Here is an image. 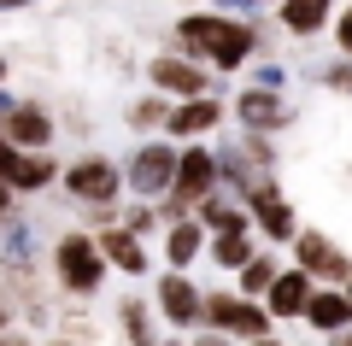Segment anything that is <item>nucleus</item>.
I'll return each instance as SVG.
<instances>
[{"mask_svg":"<svg viewBox=\"0 0 352 346\" xmlns=\"http://www.w3.org/2000/svg\"><path fill=\"white\" fill-rule=\"evenodd\" d=\"M176 41H182L188 53L217 59L223 71L252 53V30H247V24H229V18H182V24H176Z\"/></svg>","mask_w":352,"mask_h":346,"instance_id":"nucleus-1","label":"nucleus"},{"mask_svg":"<svg viewBox=\"0 0 352 346\" xmlns=\"http://www.w3.org/2000/svg\"><path fill=\"white\" fill-rule=\"evenodd\" d=\"M200 323L212 334H241V340H264L270 334V311H258V299H241V294H206Z\"/></svg>","mask_w":352,"mask_h":346,"instance_id":"nucleus-2","label":"nucleus"},{"mask_svg":"<svg viewBox=\"0 0 352 346\" xmlns=\"http://www.w3.org/2000/svg\"><path fill=\"white\" fill-rule=\"evenodd\" d=\"M217 188V164L206 147H188V153H176V176H170V211L164 217H188V206H200L206 194Z\"/></svg>","mask_w":352,"mask_h":346,"instance_id":"nucleus-3","label":"nucleus"},{"mask_svg":"<svg viewBox=\"0 0 352 346\" xmlns=\"http://www.w3.org/2000/svg\"><path fill=\"white\" fill-rule=\"evenodd\" d=\"M53 264H59V282L71 288V294H94V288L106 282V259H100V247L88 235H65L59 252H53Z\"/></svg>","mask_w":352,"mask_h":346,"instance_id":"nucleus-4","label":"nucleus"},{"mask_svg":"<svg viewBox=\"0 0 352 346\" xmlns=\"http://www.w3.org/2000/svg\"><path fill=\"white\" fill-rule=\"evenodd\" d=\"M294 252H300V270L311 276V282H352V259L335 247L329 235H317V229H305V235H294Z\"/></svg>","mask_w":352,"mask_h":346,"instance_id":"nucleus-5","label":"nucleus"},{"mask_svg":"<svg viewBox=\"0 0 352 346\" xmlns=\"http://www.w3.org/2000/svg\"><path fill=\"white\" fill-rule=\"evenodd\" d=\"M170 176H176V153L170 141H153V147H141L135 159H129V188L135 194H170Z\"/></svg>","mask_w":352,"mask_h":346,"instance_id":"nucleus-6","label":"nucleus"},{"mask_svg":"<svg viewBox=\"0 0 352 346\" xmlns=\"http://www.w3.org/2000/svg\"><path fill=\"white\" fill-rule=\"evenodd\" d=\"M200 305H206V294L182 270H170L159 282V317L170 323V329H194V323H200Z\"/></svg>","mask_w":352,"mask_h":346,"instance_id":"nucleus-7","label":"nucleus"},{"mask_svg":"<svg viewBox=\"0 0 352 346\" xmlns=\"http://www.w3.org/2000/svg\"><path fill=\"white\" fill-rule=\"evenodd\" d=\"M217 176H223L229 188H241V194L247 199H264V194H276V188H270V176H264V164L252 159V153H241V147H217Z\"/></svg>","mask_w":352,"mask_h":346,"instance_id":"nucleus-8","label":"nucleus"},{"mask_svg":"<svg viewBox=\"0 0 352 346\" xmlns=\"http://www.w3.org/2000/svg\"><path fill=\"white\" fill-rule=\"evenodd\" d=\"M118 164H106V159H82V164H71L65 171V188H71L76 199H88V206H106V199L118 194Z\"/></svg>","mask_w":352,"mask_h":346,"instance_id":"nucleus-9","label":"nucleus"},{"mask_svg":"<svg viewBox=\"0 0 352 346\" xmlns=\"http://www.w3.org/2000/svg\"><path fill=\"white\" fill-rule=\"evenodd\" d=\"M311 276L294 264V270H276V282H270V294H264V311L270 317H305V299H311Z\"/></svg>","mask_w":352,"mask_h":346,"instance_id":"nucleus-10","label":"nucleus"},{"mask_svg":"<svg viewBox=\"0 0 352 346\" xmlns=\"http://www.w3.org/2000/svg\"><path fill=\"white\" fill-rule=\"evenodd\" d=\"M153 88H164V94H182V100H206V71L200 65H188V59H153Z\"/></svg>","mask_w":352,"mask_h":346,"instance_id":"nucleus-11","label":"nucleus"},{"mask_svg":"<svg viewBox=\"0 0 352 346\" xmlns=\"http://www.w3.org/2000/svg\"><path fill=\"white\" fill-rule=\"evenodd\" d=\"M305 323H311L317 334H340L352 329V305L340 288H311V299H305Z\"/></svg>","mask_w":352,"mask_h":346,"instance_id":"nucleus-12","label":"nucleus"},{"mask_svg":"<svg viewBox=\"0 0 352 346\" xmlns=\"http://www.w3.org/2000/svg\"><path fill=\"white\" fill-rule=\"evenodd\" d=\"M0 136L12 141L18 153H30V147H47L53 124H47V118H41L36 106H12V111H6V124H0Z\"/></svg>","mask_w":352,"mask_h":346,"instance_id":"nucleus-13","label":"nucleus"},{"mask_svg":"<svg viewBox=\"0 0 352 346\" xmlns=\"http://www.w3.org/2000/svg\"><path fill=\"white\" fill-rule=\"evenodd\" d=\"M94 247H100V259H106V270H124V276H141L147 270V252H141V241L129 235V229H106L100 241H94Z\"/></svg>","mask_w":352,"mask_h":346,"instance_id":"nucleus-14","label":"nucleus"},{"mask_svg":"<svg viewBox=\"0 0 352 346\" xmlns=\"http://www.w3.org/2000/svg\"><path fill=\"white\" fill-rule=\"evenodd\" d=\"M200 247H206V235H200V223H194V217H176L170 229H164V259H170V270L194 264V259H200Z\"/></svg>","mask_w":352,"mask_h":346,"instance_id":"nucleus-15","label":"nucleus"},{"mask_svg":"<svg viewBox=\"0 0 352 346\" xmlns=\"http://www.w3.org/2000/svg\"><path fill=\"white\" fill-rule=\"evenodd\" d=\"M159 311L153 305H141V299H124V305H118V323H124V340L129 346H159Z\"/></svg>","mask_w":352,"mask_h":346,"instance_id":"nucleus-16","label":"nucleus"},{"mask_svg":"<svg viewBox=\"0 0 352 346\" xmlns=\"http://www.w3.org/2000/svg\"><path fill=\"white\" fill-rule=\"evenodd\" d=\"M235 111H241V124H247V129H270V124H282V118H288V106H282L270 88H252V94H241Z\"/></svg>","mask_w":352,"mask_h":346,"instance_id":"nucleus-17","label":"nucleus"},{"mask_svg":"<svg viewBox=\"0 0 352 346\" xmlns=\"http://www.w3.org/2000/svg\"><path fill=\"white\" fill-rule=\"evenodd\" d=\"M252 217H258V229L270 241H294L300 229H294V211H288V199H276V194H264V199H252Z\"/></svg>","mask_w":352,"mask_h":346,"instance_id":"nucleus-18","label":"nucleus"},{"mask_svg":"<svg viewBox=\"0 0 352 346\" xmlns=\"http://www.w3.org/2000/svg\"><path fill=\"white\" fill-rule=\"evenodd\" d=\"M217 124V100L206 94V100H188L182 111H170V136H200V129H212Z\"/></svg>","mask_w":352,"mask_h":346,"instance_id":"nucleus-19","label":"nucleus"},{"mask_svg":"<svg viewBox=\"0 0 352 346\" xmlns=\"http://www.w3.org/2000/svg\"><path fill=\"white\" fill-rule=\"evenodd\" d=\"M270 282H276V259H270V252H252V259L241 264V299H264Z\"/></svg>","mask_w":352,"mask_h":346,"instance_id":"nucleus-20","label":"nucleus"},{"mask_svg":"<svg viewBox=\"0 0 352 346\" xmlns=\"http://www.w3.org/2000/svg\"><path fill=\"white\" fill-rule=\"evenodd\" d=\"M53 182V164L41 153H18L12 171H6V188H47Z\"/></svg>","mask_w":352,"mask_h":346,"instance_id":"nucleus-21","label":"nucleus"},{"mask_svg":"<svg viewBox=\"0 0 352 346\" xmlns=\"http://www.w3.org/2000/svg\"><path fill=\"white\" fill-rule=\"evenodd\" d=\"M212 259L223 270H241L252 259V229H229V235H212Z\"/></svg>","mask_w":352,"mask_h":346,"instance_id":"nucleus-22","label":"nucleus"},{"mask_svg":"<svg viewBox=\"0 0 352 346\" xmlns=\"http://www.w3.org/2000/svg\"><path fill=\"white\" fill-rule=\"evenodd\" d=\"M329 18V0H282V24L288 30H317Z\"/></svg>","mask_w":352,"mask_h":346,"instance_id":"nucleus-23","label":"nucleus"},{"mask_svg":"<svg viewBox=\"0 0 352 346\" xmlns=\"http://www.w3.org/2000/svg\"><path fill=\"white\" fill-rule=\"evenodd\" d=\"M30 252H36V235H30V223H6V259L24 264Z\"/></svg>","mask_w":352,"mask_h":346,"instance_id":"nucleus-24","label":"nucleus"},{"mask_svg":"<svg viewBox=\"0 0 352 346\" xmlns=\"http://www.w3.org/2000/svg\"><path fill=\"white\" fill-rule=\"evenodd\" d=\"M153 223H159V211H147V206H141V211H129V223H124V229H129V235H147V229H153Z\"/></svg>","mask_w":352,"mask_h":346,"instance_id":"nucleus-25","label":"nucleus"},{"mask_svg":"<svg viewBox=\"0 0 352 346\" xmlns=\"http://www.w3.org/2000/svg\"><path fill=\"white\" fill-rule=\"evenodd\" d=\"M135 124H141V129L164 124V106H159V100H147V106H135Z\"/></svg>","mask_w":352,"mask_h":346,"instance_id":"nucleus-26","label":"nucleus"},{"mask_svg":"<svg viewBox=\"0 0 352 346\" xmlns=\"http://www.w3.org/2000/svg\"><path fill=\"white\" fill-rule=\"evenodd\" d=\"M12 159H18V147L6 136H0V182H6V171H12Z\"/></svg>","mask_w":352,"mask_h":346,"instance_id":"nucleus-27","label":"nucleus"},{"mask_svg":"<svg viewBox=\"0 0 352 346\" xmlns=\"http://www.w3.org/2000/svg\"><path fill=\"white\" fill-rule=\"evenodd\" d=\"M329 83H335V88H346V94H352V65H335V71H329Z\"/></svg>","mask_w":352,"mask_h":346,"instance_id":"nucleus-28","label":"nucleus"},{"mask_svg":"<svg viewBox=\"0 0 352 346\" xmlns=\"http://www.w3.org/2000/svg\"><path fill=\"white\" fill-rule=\"evenodd\" d=\"M340 47L352 53V6H346V12H340Z\"/></svg>","mask_w":352,"mask_h":346,"instance_id":"nucleus-29","label":"nucleus"},{"mask_svg":"<svg viewBox=\"0 0 352 346\" xmlns=\"http://www.w3.org/2000/svg\"><path fill=\"white\" fill-rule=\"evenodd\" d=\"M6 217H12V188L0 182V223H6Z\"/></svg>","mask_w":352,"mask_h":346,"instance_id":"nucleus-30","label":"nucleus"},{"mask_svg":"<svg viewBox=\"0 0 352 346\" xmlns=\"http://www.w3.org/2000/svg\"><path fill=\"white\" fill-rule=\"evenodd\" d=\"M194 346H229V334H212V329H206V334H200Z\"/></svg>","mask_w":352,"mask_h":346,"instance_id":"nucleus-31","label":"nucleus"},{"mask_svg":"<svg viewBox=\"0 0 352 346\" xmlns=\"http://www.w3.org/2000/svg\"><path fill=\"white\" fill-rule=\"evenodd\" d=\"M247 346H282V340H276V334H264V340H247Z\"/></svg>","mask_w":352,"mask_h":346,"instance_id":"nucleus-32","label":"nucleus"},{"mask_svg":"<svg viewBox=\"0 0 352 346\" xmlns=\"http://www.w3.org/2000/svg\"><path fill=\"white\" fill-rule=\"evenodd\" d=\"M335 346H352V329H340V334H335Z\"/></svg>","mask_w":352,"mask_h":346,"instance_id":"nucleus-33","label":"nucleus"},{"mask_svg":"<svg viewBox=\"0 0 352 346\" xmlns=\"http://www.w3.org/2000/svg\"><path fill=\"white\" fill-rule=\"evenodd\" d=\"M217 6H252V0H217Z\"/></svg>","mask_w":352,"mask_h":346,"instance_id":"nucleus-34","label":"nucleus"},{"mask_svg":"<svg viewBox=\"0 0 352 346\" xmlns=\"http://www.w3.org/2000/svg\"><path fill=\"white\" fill-rule=\"evenodd\" d=\"M6 6H24V0H0V12H6Z\"/></svg>","mask_w":352,"mask_h":346,"instance_id":"nucleus-35","label":"nucleus"},{"mask_svg":"<svg viewBox=\"0 0 352 346\" xmlns=\"http://www.w3.org/2000/svg\"><path fill=\"white\" fill-rule=\"evenodd\" d=\"M346 305H352V282H346Z\"/></svg>","mask_w":352,"mask_h":346,"instance_id":"nucleus-36","label":"nucleus"},{"mask_svg":"<svg viewBox=\"0 0 352 346\" xmlns=\"http://www.w3.org/2000/svg\"><path fill=\"white\" fill-rule=\"evenodd\" d=\"M0 329H6V311H0Z\"/></svg>","mask_w":352,"mask_h":346,"instance_id":"nucleus-37","label":"nucleus"},{"mask_svg":"<svg viewBox=\"0 0 352 346\" xmlns=\"http://www.w3.org/2000/svg\"><path fill=\"white\" fill-rule=\"evenodd\" d=\"M0 76H6V59H0Z\"/></svg>","mask_w":352,"mask_h":346,"instance_id":"nucleus-38","label":"nucleus"},{"mask_svg":"<svg viewBox=\"0 0 352 346\" xmlns=\"http://www.w3.org/2000/svg\"><path fill=\"white\" fill-rule=\"evenodd\" d=\"M53 346H71V340H53Z\"/></svg>","mask_w":352,"mask_h":346,"instance_id":"nucleus-39","label":"nucleus"},{"mask_svg":"<svg viewBox=\"0 0 352 346\" xmlns=\"http://www.w3.org/2000/svg\"><path fill=\"white\" fill-rule=\"evenodd\" d=\"M0 346H18V340H0Z\"/></svg>","mask_w":352,"mask_h":346,"instance_id":"nucleus-40","label":"nucleus"},{"mask_svg":"<svg viewBox=\"0 0 352 346\" xmlns=\"http://www.w3.org/2000/svg\"><path fill=\"white\" fill-rule=\"evenodd\" d=\"M170 346H176V340H170Z\"/></svg>","mask_w":352,"mask_h":346,"instance_id":"nucleus-41","label":"nucleus"}]
</instances>
